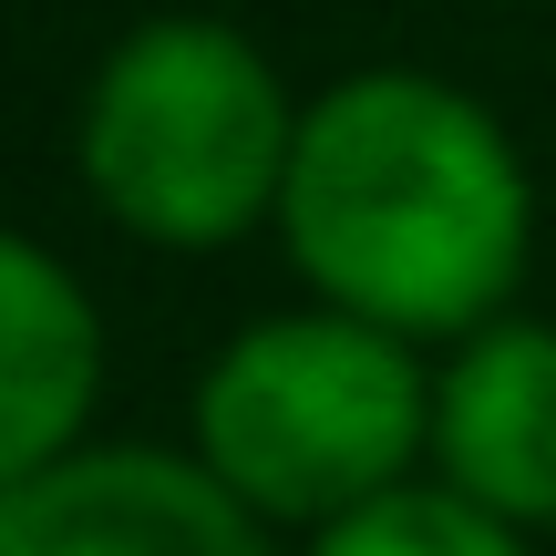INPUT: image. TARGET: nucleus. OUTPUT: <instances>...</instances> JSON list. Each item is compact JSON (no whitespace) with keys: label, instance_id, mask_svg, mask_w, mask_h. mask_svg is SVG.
Here are the masks:
<instances>
[{"label":"nucleus","instance_id":"nucleus-1","mask_svg":"<svg viewBox=\"0 0 556 556\" xmlns=\"http://www.w3.org/2000/svg\"><path fill=\"white\" fill-rule=\"evenodd\" d=\"M526 197L516 135L464 83L413 62H361L299 103L278 238L330 309L371 330H484L526 268Z\"/></svg>","mask_w":556,"mask_h":556},{"label":"nucleus","instance_id":"nucleus-2","mask_svg":"<svg viewBox=\"0 0 556 556\" xmlns=\"http://www.w3.org/2000/svg\"><path fill=\"white\" fill-rule=\"evenodd\" d=\"M433 443L413 340L351 309H268L197 371V464L248 516L340 526Z\"/></svg>","mask_w":556,"mask_h":556},{"label":"nucleus","instance_id":"nucleus-3","mask_svg":"<svg viewBox=\"0 0 556 556\" xmlns=\"http://www.w3.org/2000/svg\"><path fill=\"white\" fill-rule=\"evenodd\" d=\"M289 144V83L227 21H135L83 83V176L124 227L165 248H217L278 206Z\"/></svg>","mask_w":556,"mask_h":556},{"label":"nucleus","instance_id":"nucleus-4","mask_svg":"<svg viewBox=\"0 0 556 556\" xmlns=\"http://www.w3.org/2000/svg\"><path fill=\"white\" fill-rule=\"evenodd\" d=\"M0 556H268V536L197 454L73 443L0 495Z\"/></svg>","mask_w":556,"mask_h":556},{"label":"nucleus","instance_id":"nucleus-5","mask_svg":"<svg viewBox=\"0 0 556 556\" xmlns=\"http://www.w3.org/2000/svg\"><path fill=\"white\" fill-rule=\"evenodd\" d=\"M433 454L464 505L505 526L556 516V319H484L433 371Z\"/></svg>","mask_w":556,"mask_h":556},{"label":"nucleus","instance_id":"nucleus-6","mask_svg":"<svg viewBox=\"0 0 556 556\" xmlns=\"http://www.w3.org/2000/svg\"><path fill=\"white\" fill-rule=\"evenodd\" d=\"M103 381V319L41 238L0 227V495L73 454Z\"/></svg>","mask_w":556,"mask_h":556},{"label":"nucleus","instance_id":"nucleus-7","mask_svg":"<svg viewBox=\"0 0 556 556\" xmlns=\"http://www.w3.org/2000/svg\"><path fill=\"white\" fill-rule=\"evenodd\" d=\"M309 556H526V536L464 505L454 484H392V495L351 505L340 526H319Z\"/></svg>","mask_w":556,"mask_h":556}]
</instances>
